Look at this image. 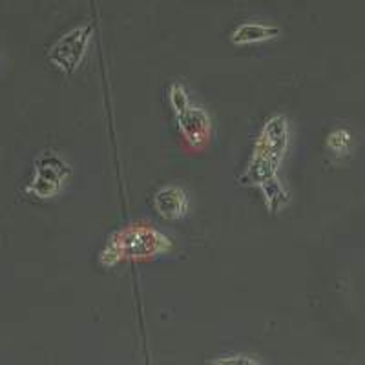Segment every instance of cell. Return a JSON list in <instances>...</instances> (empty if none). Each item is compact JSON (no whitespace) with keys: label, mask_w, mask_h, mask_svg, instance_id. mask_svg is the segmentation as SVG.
Returning <instances> with one entry per match:
<instances>
[{"label":"cell","mask_w":365,"mask_h":365,"mask_svg":"<svg viewBox=\"0 0 365 365\" xmlns=\"http://www.w3.org/2000/svg\"><path fill=\"white\" fill-rule=\"evenodd\" d=\"M289 137H291V126L287 115L283 113L270 115L257 133L249 161L237 178V182L257 190L278 182L279 168L289 148Z\"/></svg>","instance_id":"cell-1"},{"label":"cell","mask_w":365,"mask_h":365,"mask_svg":"<svg viewBox=\"0 0 365 365\" xmlns=\"http://www.w3.org/2000/svg\"><path fill=\"white\" fill-rule=\"evenodd\" d=\"M174 247L170 236L148 223H132L110 234L99 252L104 269L128 262H148L168 254Z\"/></svg>","instance_id":"cell-2"},{"label":"cell","mask_w":365,"mask_h":365,"mask_svg":"<svg viewBox=\"0 0 365 365\" xmlns=\"http://www.w3.org/2000/svg\"><path fill=\"white\" fill-rule=\"evenodd\" d=\"M168 104L185 145L192 150H203L212 137L210 113L192 104L187 86L182 83H172L168 86Z\"/></svg>","instance_id":"cell-3"},{"label":"cell","mask_w":365,"mask_h":365,"mask_svg":"<svg viewBox=\"0 0 365 365\" xmlns=\"http://www.w3.org/2000/svg\"><path fill=\"white\" fill-rule=\"evenodd\" d=\"M71 174V165L63 155H58L53 150H44L35 158L34 175L26 185L24 192L41 201L53 200L64 190Z\"/></svg>","instance_id":"cell-4"},{"label":"cell","mask_w":365,"mask_h":365,"mask_svg":"<svg viewBox=\"0 0 365 365\" xmlns=\"http://www.w3.org/2000/svg\"><path fill=\"white\" fill-rule=\"evenodd\" d=\"M96 28L90 22L73 26L63 34L48 50V61L57 71L64 75H71L83 63Z\"/></svg>","instance_id":"cell-5"},{"label":"cell","mask_w":365,"mask_h":365,"mask_svg":"<svg viewBox=\"0 0 365 365\" xmlns=\"http://www.w3.org/2000/svg\"><path fill=\"white\" fill-rule=\"evenodd\" d=\"M154 210L158 216L166 221H179L188 214L190 208V197L185 192V188L178 185H165L159 187L154 194Z\"/></svg>","instance_id":"cell-6"},{"label":"cell","mask_w":365,"mask_h":365,"mask_svg":"<svg viewBox=\"0 0 365 365\" xmlns=\"http://www.w3.org/2000/svg\"><path fill=\"white\" fill-rule=\"evenodd\" d=\"M282 35V28L276 24H265V22H241L236 28L230 31L228 41L234 46H252L262 44V42H269L278 38Z\"/></svg>","instance_id":"cell-7"},{"label":"cell","mask_w":365,"mask_h":365,"mask_svg":"<svg viewBox=\"0 0 365 365\" xmlns=\"http://www.w3.org/2000/svg\"><path fill=\"white\" fill-rule=\"evenodd\" d=\"M325 146H327V150L332 155L344 158V155H349L353 152L354 137L347 128H341L340 126V128H334L327 133Z\"/></svg>","instance_id":"cell-8"},{"label":"cell","mask_w":365,"mask_h":365,"mask_svg":"<svg viewBox=\"0 0 365 365\" xmlns=\"http://www.w3.org/2000/svg\"><path fill=\"white\" fill-rule=\"evenodd\" d=\"M205 365H263L249 354H227V356H217L208 360Z\"/></svg>","instance_id":"cell-9"}]
</instances>
